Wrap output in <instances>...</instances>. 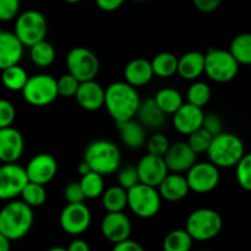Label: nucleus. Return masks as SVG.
Returning <instances> with one entry per match:
<instances>
[{
  "instance_id": "obj_1",
  "label": "nucleus",
  "mask_w": 251,
  "mask_h": 251,
  "mask_svg": "<svg viewBox=\"0 0 251 251\" xmlns=\"http://www.w3.org/2000/svg\"><path fill=\"white\" fill-rule=\"evenodd\" d=\"M141 102L136 87L126 81L113 82L105 88L104 107L115 123L134 119Z\"/></svg>"
},
{
  "instance_id": "obj_2",
  "label": "nucleus",
  "mask_w": 251,
  "mask_h": 251,
  "mask_svg": "<svg viewBox=\"0 0 251 251\" xmlns=\"http://www.w3.org/2000/svg\"><path fill=\"white\" fill-rule=\"evenodd\" d=\"M33 210L25 201L11 200L0 210V233L10 240L26 237L33 226Z\"/></svg>"
},
{
  "instance_id": "obj_3",
  "label": "nucleus",
  "mask_w": 251,
  "mask_h": 251,
  "mask_svg": "<svg viewBox=\"0 0 251 251\" xmlns=\"http://www.w3.org/2000/svg\"><path fill=\"white\" fill-rule=\"evenodd\" d=\"M83 161L90 166L91 171L97 172L102 176H109L119 169L122 153L114 142L108 140H96L86 147Z\"/></svg>"
},
{
  "instance_id": "obj_4",
  "label": "nucleus",
  "mask_w": 251,
  "mask_h": 251,
  "mask_svg": "<svg viewBox=\"0 0 251 251\" xmlns=\"http://www.w3.org/2000/svg\"><path fill=\"white\" fill-rule=\"evenodd\" d=\"M207 154L210 162L218 168H232L243 158L245 147L239 136L223 131L213 137Z\"/></svg>"
},
{
  "instance_id": "obj_5",
  "label": "nucleus",
  "mask_w": 251,
  "mask_h": 251,
  "mask_svg": "<svg viewBox=\"0 0 251 251\" xmlns=\"http://www.w3.org/2000/svg\"><path fill=\"white\" fill-rule=\"evenodd\" d=\"M223 220L212 208H198L189 215L185 229L195 242H207L221 233Z\"/></svg>"
},
{
  "instance_id": "obj_6",
  "label": "nucleus",
  "mask_w": 251,
  "mask_h": 251,
  "mask_svg": "<svg viewBox=\"0 0 251 251\" xmlns=\"http://www.w3.org/2000/svg\"><path fill=\"white\" fill-rule=\"evenodd\" d=\"M22 97L33 107H46L58 98V80L48 74L29 76L24 87Z\"/></svg>"
},
{
  "instance_id": "obj_7",
  "label": "nucleus",
  "mask_w": 251,
  "mask_h": 251,
  "mask_svg": "<svg viewBox=\"0 0 251 251\" xmlns=\"http://www.w3.org/2000/svg\"><path fill=\"white\" fill-rule=\"evenodd\" d=\"M14 32L25 47H32L46 39L48 33V22L42 12L37 10H27L16 17Z\"/></svg>"
},
{
  "instance_id": "obj_8",
  "label": "nucleus",
  "mask_w": 251,
  "mask_h": 251,
  "mask_svg": "<svg viewBox=\"0 0 251 251\" xmlns=\"http://www.w3.org/2000/svg\"><path fill=\"white\" fill-rule=\"evenodd\" d=\"M158 188L139 183L127 190V207L140 218H152L161 210Z\"/></svg>"
},
{
  "instance_id": "obj_9",
  "label": "nucleus",
  "mask_w": 251,
  "mask_h": 251,
  "mask_svg": "<svg viewBox=\"0 0 251 251\" xmlns=\"http://www.w3.org/2000/svg\"><path fill=\"white\" fill-rule=\"evenodd\" d=\"M239 65L229 50L213 48L205 54V74L215 82L232 81L238 75Z\"/></svg>"
},
{
  "instance_id": "obj_10",
  "label": "nucleus",
  "mask_w": 251,
  "mask_h": 251,
  "mask_svg": "<svg viewBox=\"0 0 251 251\" xmlns=\"http://www.w3.org/2000/svg\"><path fill=\"white\" fill-rule=\"evenodd\" d=\"M68 73L80 82L95 80L100 71L98 56L85 47H75L66 55Z\"/></svg>"
},
{
  "instance_id": "obj_11",
  "label": "nucleus",
  "mask_w": 251,
  "mask_h": 251,
  "mask_svg": "<svg viewBox=\"0 0 251 251\" xmlns=\"http://www.w3.org/2000/svg\"><path fill=\"white\" fill-rule=\"evenodd\" d=\"M28 181L26 168L17 163H4L0 167V200L11 201L21 196Z\"/></svg>"
},
{
  "instance_id": "obj_12",
  "label": "nucleus",
  "mask_w": 251,
  "mask_h": 251,
  "mask_svg": "<svg viewBox=\"0 0 251 251\" xmlns=\"http://www.w3.org/2000/svg\"><path fill=\"white\" fill-rule=\"evenodd\" d=\"M185 176L190 190L198 194H207L215 190L221 179L218 167L212 162L195 163L186 172Z\"/></svg>"
},
{
  "instance_id": "obj_13",
  "label": "nucleus",
  "mask_w": 251,
  "mask_h": 251,
  "mask_svg": "<svg viewBox=\"0 0 251 251\" xmlns=\"http://www.w3.org/2000/svg\"><path fill=\"white\" fill-rule=\"evenodd\" d=\"M61 229L70 235H80L90 228L92 215L83 202L68 203L59 217Z\"/></svg>"
},
{
  "instance_id": "obj_14",
  "label": "nucleus",
  "mask_w": 251,
  "mask_h": 251,
  "mask_svg": "<svg viewBox=\"0 0 251 251\" xmlns=\"http://www.w3.org/2000/svg\"><path fill=\"white\" fill-rule=\"evenodd\" d=\"M136 168L139 172L140 183L154 186V188H158L159 184L169 174L164 157L154 156L151 153L142 157L136 164Z\"/></svg>"
},
{
  "instance_id": "obj_15",
  "label": "nucleus",
  "mask_w": 251,
  "mask_h": 251,
  "mask_svg": "<svg viewBox=\"0 0 251 251\" xmlns=\"http://www.w3.org/2000/svg\"><path fill=\"white\" fill-rule=\"evenodd\" d=\"M25 168L29 181L46 185L55 178L58 173V162L51 154L38 153L32 157Z\"/></svg>"
},
{
  "instance_id": "obj_16",
  "label": "nucleus",
  "mask_w": 251,
  "mask_h": 251,
  "mask_svg": "<svg viewBox=\"0 0 251 251\" xmlns=\"http://www.w3.org/2000/svg\"><path fill=\"white\" fill-rule=\"evenodd\" d=\"M131 229V222L124 212H107L100 223L103 237L113 244L129 239Z\"/></svg>"
},
{
  "instance_id": "obj_17",
  "label": "nucleus",
  "mask_w": 251,
  "mask_h": 251,
  "mask_svg": "<svg viewBox=\"0 0 251 251\" xmlns=\"http://www.w3.org/2000/svg\"><path fill=\"white\" fill-rule=\"evenodd\" d=\"M25 151V140L21 132L9 126L0 129V161L16 163Z\"/></svg>"
},
{
  "instance_id": "obj_18",
  "label": "nucleus",
  "mask_w": 251,
  "mask_h": 251,
  "mask_svg": "<svg viewBox=\"0 0 251 251\" xmlns=\"http://www.w3.org/2000/svg\"><path fill=\"white\" fill-rule=\"evenodd\" d=\"M196 156L188 142H176L172 144L164 156L169 172L173 173H184L188 172L196 163Z\"/></svg>"
},
{
  "instance_id": "obj_19",
  "label": "nucleus",
  "mask_w": 251,
  "mask_h": 251,
  "mask_svg": "<svg viewBox=\"0 0 251 251\" xmlns=\"http://www.w3.org/2000/svg\"><path fill=\"white\" fill-rule=\"evenodd\" d=\"M203 113L202 108L191 103H184L173 114V125L178 132L183 135H190L202 127Z\"/></svg>"
},
{
  "instance_id": "obj_20",
  "label": "nucleus",
  "mask_w": 251,
  "mask_h": 251,
  "mask_svg": "<svg viewBox=\"0 0 251 251\" xmlns=\"http://www.w3.org/2000/svg\"><path fill=\"white\" fill-rule=\"evenodd\" d=\"M24 48L15 32L0 29V71L17 65L24 56Z\"/></svg>"
},
{
  "instance_id": "obj_21",
  "label": "nucleus",
  "mask_w": 251,
  "mask_h": 251,
  "mask_svg": "<svg viewBox=\"0 0 251 251\" xmlns=\"http://www.w3.org/2000/svg\"><path fill=\"white\" fill-rule=\"evenodd\" d=\"M75 98L81 108L88 112H95L104 107L105 90L97 81H85L80 83Z\"/></svg>"
},
{
  "instance_id": "obj_22",
  "label": "nucleus",
  "mask_w": 251,
  "mask_h": 251,
  "mask_svg": "<svg viewBox=\"0 0 251 251\" xmlns=\"http://www.w3.org/2000/svg\"><path fill=\"white\" fill-rule=\"evenodd\" d=\"M158 191L162 199L171 202L183 200L186 198L190 191L186 176H181L180 173H172L164 178V180L159 184Z\"/></svg>"
},
{
  "instance_id": "obj_23",
  "label": "nucleus",
  "mask_w": 251,
  "mask_h": 251,
  "mask_svg": "<svg viewBox=\"0 0 251 251\" xmlns=\"http://www.w3.org/2000/svg\"><path fill=\"white\" fill-rule=\"evenodd\" d=\"M153 76L154 73L151 61L144 58L134 59L125 66V81L134 87H141V86L147 85Z\"/></svg>"
},
{
  "instance_id": "obj_24",
  "label": "nucleus",
  "mask_w": 251,
  "mask_h": 251,
  "mask_svg": "<svg viewBox=\"0 0 251 251\" xmlns=\"http://www.w3.org/2000/svg\"><path fill=\"white\" fill-rule=\"evenodd\" d=\"M205 73V54L201 51H188L179 58L178 75L184 80L194 81Z\"/></svg>"
},
{
  "instance_id": "obj_25",
  "label": "nucleus",
  "mask_w": 251,
  "mask_h": 251,
  "mask_svg": "<svg viewBox=\"0 0 251 251\" xmlns=\"http://www.w3.org/2000/svg\"><path fill=\"white\" fill-rule=\"evenodd\" d=\"M115 124L120 132V139H122L123 144L129 149H141L147 142L146 127L139 120L130 119L126 122L115 123Z\"/></svg>"
},
{
  "instance_id": "obj_26",
  "label": "nucleus",
  "mask_w": 251,
  "mask_h": 251,
  "mask_svg": "<svg viewBox=\"0 0 251 251\" xmlns=\"http://www.w3.org/2000/svg\"><path fill=\"white\" fill-rule=\"evenodd\" d=\"M136 115L139 122L147 129H159L164 125L167 118V114L159 108L154 98L141 102Z\"/></svg>"
},
{
  "instance_id": "obj_27",
  "label": "nucleus",
  "mask_w": 251,
  "mask_h": 251,
  "mask_svg": "<svg viewBox=\"0 0 251 251\" xmlns=\"http://www.w3.org/2000/svg\"><path fill=\"white\" fill-rule=\"evenodd\" d=\"M102 205L107 212H123L127 207V190L120 185H114L104 190Z\"/></svg>"
},
{
  "instance_id": "obj_28",
  "label": "nucleus",
  "mask_w": 251,
  "mask_h": 251,
  "mask_svg": "<svg viewBox=\"0 0 251 251\" xmlns=\"http://www.w3.org/2000/svg\"><path fill=\"white\" fill-rule=\"evenodd\" d=\"M178 61L179 58L169 51L157 54L151 60L154 75L162 78L171 77L174 74L178 73Z\"/></svg>"
},
{
  "instance_id": "obj_29",
  "label": "nucleus",
  "mask_w": 251,
  "mask_h": 251,
  "mask_svg": "<svg viewBox=\"0 0 251 251\" xmlns=\"http://www.w3.org/2000/svg\"><path fill=\"white\" fill-rule=\"evenodd\" d=\"M154 100L167 115H173L184 104L183 96L174 88H162L154 96Z\"/></svg>"
},
{
  "instance_id": "obj_30",
  "label": "nucleus",
  "mask_w": 251,
  "mask_h": 251,
  "mask_svg": "<svg viewBox=\"0 0 251 251\" xmlns=\"http://www.w3.org/2000/svg\"><path fill=\"white\" fill-rule=\"evenodd\" d=\"M194 239L186 229H174L166 235L162 244L163 251H190Z\"/></svg>"
},
{
  "instance_id": "obj_31",
  "label": "nucleus",
  "mask_w": 251,
  "mask_h": 251,
  "mask_svg": "<svg viewBox=\"0 0 251 251\" xmlns=\"http://www.w3.org/2000/svg\"><path fill=\"white\" fill-rule=\"evenodd\" d=\"M29 76L27 75L26 70L17 64V65L10 66L1 71V82L5 88L14 92L24 90L28 81Z\"/></svg>"
},
{
  "instance_id": "obj_32",
  "label": "nucleus",
  "mask_w": 251,
  "mask_h": 251,
  "mask_svg": "<svg viewBox=\"0 0 251 251\" xmlns=\"http://www.w3.org/2000/svg\"><path fill=\"white\" fill-rule=\"evenodd\" d=\"M29 58L34 65L39 68H48L55 60V49L44 39L29 47Z\"/></svg>"
},
{
  "instance_id": "obj_33",
  "label": "nucleus",
  "mask_w": 251,
  "mask_h": 251,
  "mask_svg": "<svg viewBox=\"0 0 251 251\" xmlns=\"http://www.w3.org/2000/svg\"><path fill=\"white\" fill-rule=\"evenodd\" d=\"M229 51L239 64L251 65V33H240L234 37Z\"/></svg>"
},
{
  "instance_id": "obj_34",
  "label": "nucleus",
  "mask_w": 251,
  "mask_h": 251,
  "mask_svg": "<svg viewBox=\"0 0 251 251\" xmlns=\"http://www.w3.org/2000/svg\"><path fill=\"white\" fill-rule=\"evenodd\" d=\"M81 186H82L83 194H85L86 199H97L102 198L103 193H104V181H103L102 174L97 173V172L91 171L90 173L85 174L81 176L80 180Z\"/></svg>"
},
{
  "instance_id": "obj_35",
  "label": "nucleus",
  "mask_w": 251,
  "mask_h": 251,
  "mask_svg": "<svg viewBox=\"0 0 251 251\" xmlns=\"http://www.w3.org/2000/svg\"><path fill=\"white\" fill-rule=\"evenodd\" d=\"M21 198L22 201H25L32 208L39 207V206L44 205L47 201L46 188L42 184L28 181L24 188V190H22Z\"/></svg>"
},
{
  "instance_id": "obj_36",
  "label": "nucleus",
  "mask_w": 251,
  "mask_h": 251,
  "mask_svg": "<svg viewBox=\"0 0 251 251\" xmlns=\"http://www.w3.org/2000/svg\"><path fill=\"white\" fill-rule=\"evenodd\" d=\"M210 86L202 81H195L188 90V103L203 108L211 100Z\"/></svg>"
},
{
  "instance_id": "obj_37",
  "label": "nucleus",
  "mask_w": 251,
  "mask_h": 251,
  "mask_svg": "<svg viewBox=\"0 0 251 251\" xmlns=\"http://www.w3.org/2000/svg\"><path fill=\"white\" fill-rule=\"evenodd\" d=\"M212 140V135L208 131H206L203 127H200L199 130L194 131L193 134L189 135L188 144L190 145V147L194 150V152H195L196 154L205 153V152L207 153Z\"/></svg>"
},
{
  "instance_id": "obj_38",
  "label": "nucleus",
  "mask_w": 251,
  "mask_h": 251,
  "mask_svg": "<svg viewBox=\"0 0 251 251\" xmlns=\"http://www.w3.org/2000/svg\"><path fill=\"white\" fill-rule=\"evenodd\" d=\"M238 184L244 190L251 191V153H245L235 166Z\"/></svg>"
},
{
  "instance_id": "obj_39",
  "label": "nucleus",
  "mask_w": 251,
  "mask_h": 251,
  "mask_svg": "<svg viewBox=\"0 0 251 251\" xmlns=\"http://www.w3.org/2000/svg\"><path fill=\"white\" fill-rule=\"evenodd\" d=\"M80 81L73 76L71 74H65L60 76L58 80V93L63 98L75 97L77 93L78 87H80Z\"/></svg>"
},
{
  "instance_id": "obj_40",
  "label": "nucleus",
  "mask_w": 251,
  "mask_h": 251,
  "mask_svg": "<svg viewBox=\"0 0 251 251\" xmlns=\"http://www.w3.org/2000/svg\"><path fill=\"white\" fill-rule=\"evenodd\" d=\"M146 146L149 153L154 154V156L164 157L167 151L169 150V147H171V144H169V140L166 135L157 132V134L149 137V140L146 142Z\"/></svg>"
},
{
  "instance_id": "obj_41",
  "label": "nucleus",
  "mask_w": 251,
  "mask_h": 251,
  "mask_svg": "<svg viewBox=\"0 0 251 251\" xmlns=\"http://www.w3.org/2000/svg\"><path fill=\"white\" fill-rule=\"evenodd\" d=\"M117 180H118V185L126 189V190L134 188L135 185H137V184L140 183L137 168L134 166L124 167V168H122L119 172H118Z\"/></svg>"
},
{
  "instance_id": "obj_42",
  "label": "nucleus",
  "mask_w": 251,
  "mask_h": 251,
  "mask_svg": "<svg viewBox=\"0 0 251 251\" xmlns=\"http://www.w3.org/2000/svg\"><path fill=\"white\" fill-rule=\"evenodd\" d=\"M16 118V109L10 100L0 98V129L11 126Z\"/></svg>"
},
{
  "instance_id": "obj_43",
  "label": "nucleus",
  "mask_w": 251,
  "mask_h": 251,
  "mask_svg": "<svg viewBox=\"0 0 251 251\" xmlns=\"http://www.w3.org/2000/svg\"><path fill=\"white\" fill-rule=\"evenodd\" d=\"M20 11V0H0V21L7 22L16 19Z\"/></svg>"
},
{
  "instance_id": "obj_44",
  "label": "nucleus",
  "mask_w": 251,
  "mask_h": 251,
  "mask_svg": "<svg viewBox=\"0 0 251 251\" xmlns=\"http://www.w3.org/2000/svg\"><path fill=\"white\" fill-rule=\"evenodd\" d=\"M64 198L68 203H78L86 200L80 181H70L64 189Z\"/></svg>"
},
{
  "instance_id": "obj_45",
  "label": "nucleus",
  "mask_w": 251,
  "mask_h": 251,
  "mask_svg": "<svg viewBox=\"0 0 251 251\" xmlns=\"http://www.w3.org/2000/svg\"><path fill=\"white\" fill-rule=\"evenodd\" d=\"M202 127L206 130V131L210 132L213 137L220 135L222 131V120L215 113H208V114H205V118H203Z\"/></svg>"
},
{
  "instance_id": "obj_46",
  "label": "nucleus",
  "mask_w": 251,
  "mask_h": 251,
  "mask_svg": "<svg viewBox=\"0 0 251 251\" xmlns=\"http://www.w3.org/2000/svg\"><path fill=\"white\" fill-rule=\"evenodd\" d=\"M223 0H193V4L201 12H213L221 6Z\"/></svg>"
},
{
  "instance_id": "obj_47",
  "label": "nucleus",
  "mask_w": 251,
  "mask_h": 251,
  "mask_svg": "<svg viewBox=\"0 0 251 251\" xmlns=\"http://www.w3.org/2000/svg\"><path fill=\"white\" fill-rule=\"evenodd\" d=\"M112 251H146L144 249L140 243L135 242V240L129 239L124 240V242H120L114 244V248H113Z\"/></svg>"
},
{
  "instance_id": "obj_48",
  "label": "nucleus",
  "mask_w": 251,
  "mask_h": 251,
  "mask_svg": "<svg viewBox=\"0 0 251 251\" xmlns=\"http://www.w3.org/2000/svg\"><path fill=\"white\" fill-rule=\"evenodd\" d=\"M124 2L125 0H96L97 6L100 7V10L107 12L115 11V10L119 9Z\"/></svg>"
},
{
  "instance_id": "obj_49",
  "label": "nucleus",
  "mask_w": 251,
  "mask_h": 251,
  "mask_svg": "<svg viewBox=\"0 0 251 251\" xmlns=\"http://www.w3.org/2000/svg\"><path fill=\"white\" fill-rule=\"evenodd\" d=\"M68 250L69 251H91V248L86 240L74 239L73 242L69 244Z\"/></svg>"
},
{
  "instance_id": "obj_50",
  "label": "nucleus",
  "mask_w": 251,
  "mask_h": 251,
  "mask_svg": "<svg viewBox=\"0 0 251 251\" xmlns=\"http://www.w3.org/2000/svg\"><path fill=\"white\" fill-rule=\"evenodd\" d=\"M11 250V240L5 237L2 233H0V251H10Z\"/></svg>"
},
{
  "instance_id": "obj_51",
  "label": "nucleus",
  "mask_w": 251,
  "mask_h": 251,
  "mask_svg": "<svg viewBox=\"0 0 251 251\" xmlns=\"http://www.w3.org/2000/svg\"><path fill=\"white\" fill-rule=\"evenodd\" d=\"M77 171H78V173H80V176H85V174L90 173L91 168H90V166H88V164L86 163L85 161H82V163H81L80 166H78Z\"/></svg>"
},
{
  "instance_id": "obj_52",
  "label": "nucleus",
  "mask_w": 251,
  "mask_h": 251,
  "mask_svg": "<svg viewBox=\"0 0 251 251\" xmlns=\"http://www.w3.org/2000/svg\"><path fill=\"white\" fill-rule=\"evenodd\" d=\"M47 251H69V250H68V248H64V247H53Z\"/></svg>"
},
{
  "instance_id": "obj_53",
  "label": "nucleus",
  "mask_w": 251,
  "mask_h": 251,
  "mask_svg": "<svg viewBox=\"0 0 251 251\" xmlns=\"http://www.w3.org/2000/svg\"><path fill=\"white\" fill-rule=\"evenodd\" d=\"M66 2H70V4H76V2H80L81 0H64Z\"/></svg>"
},
{
  "instance_id": "obj_54",
  "label": "nucleus",
  "mask_w": 251,
  "mask_h": 251,
  "mask_svg": "<svg viewBox=\"0 0 251 251\" xmlns=\"http://www.w3.org/2000/svg\"><path fill=\"white\" fill-rule=\"evenodd\" d=\"M135 1H144V0H135Z\"/></svg>"
},
{
  "instance_id": "obj_55",
  "label": "nucleus",
  "mask_w": 251,
  "mask_h": 251,
  "mask_svg": "<svg viewBox=\"0 0 251 251\" xmlns=\"http://www.w3.org/2000/svg\"><path fill=\"white\" fill-rule=\"evenodd\" d=\"M198 251H210V250H198Z\"/></svg>"
}]
</instances>
